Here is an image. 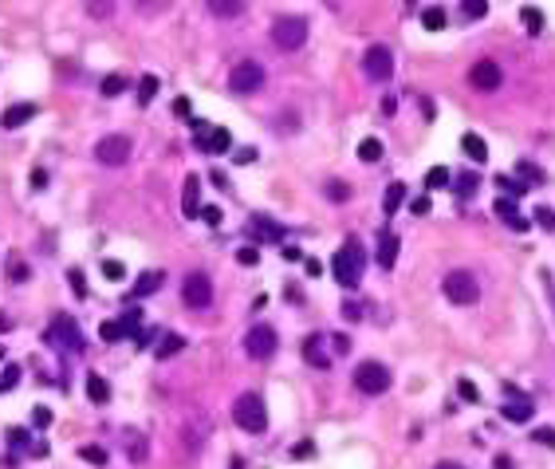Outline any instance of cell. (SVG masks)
<instances>
[{
	"instance_id": "cell-13",
	"label": "cell",
	"mask_w": 555,
	"mask_h": 469,
	"mask_svg": "<svg viewBox=\"0 0 555 469\" xmlns=\"http://www.w3.org/2000/svg\"><path fill=\"white\" fill-rule=\"evenodd\" d=\"M469 83H472V91H496L500 87V67H496L493 60H477L472 63V72H469Z\"/></svg>"
},
{
	"instance_id": "cell-21",
	"label": "cell",
	"mask_w": 555,
	"mask_h": 469,
	"mask_svg": "<svg viewBox=\"0 0 555 469\" xmlns=\"http://www.w3.org/2000/svg\"><path fill=\"white\" fill-rule=\"evenodd\" d=\"M461 146H465V154L472 158V162H488V146H484V138L481 134H465V138H461Z\"/></svg>"
},
{
	"instance_id": "cell-11",
	"label": "cell",
	"mask_w": 555,
	"mask_h": 469,
	"mask_svg": "<svg viewBox=\"0 0 555 469\" xmlns=\"http://www.w3.org/2000/svg\"><path fill=\"white\" fill-rule=\"evenodd\" d=\"M244 351L253 355V359H268L272 351H276V331L268 324H256L248 336H244Z\"/></svg>"
},
{
	"instance_id": "cell-7",
	"label": "cell",
	"mask_w": 555,
	"mask_h": 469,
	"mask_svg": "<svg viewBox=\"0 0 555 469\" xmlns=\"http://www.w3.org/2000/svg\"><path fill=\"white\" fill-rule=\"evenodd\" d=\"M229 87L237 91V95H256L260 87H264V67L256 60H241L237 67H232L229 75Z\"/></svg>"
},
{
	"instance_id": "cell-6",
	"label": "cell",
	"mask_w": 555,
	"mask_h": 469,
	"mask_svg": "<svg viewBox=\"0 0 555 469\" xmlns=\"http://www.w3.org/2000/svg\"><path fill=\"white\" fill-rule=\"evenodd\" d=\"M130 154H134V142L126 134H107V138H99V146H95V158L103 166H126Z\"/></svg>"
},
{
	"instance_id": "cell-34",
	"label": "cell",
	"mask_w": 555,
	"mask_h": 469,
	"mask_svg": "<svg viewBox=\"0 0 555 469\" xmlns=\"http://www.w3.org/2000/svg\"><path fill=\"white\" fill-rule=\"evenodd\" d=\"M449 186V170L445 166H434L429 174H425V190H445Z\"/></svg>"
},
{
	"instance_id": "cell-54",
	"label": "cell",
	"mask_w": 555,
	"mask_h": 469,
	"mask_svg": "<svg viewBox=\"0 0 555 469\" xmlns=\"http://www.w3.org/2000/svg\"><path fill=\"white\" fill-rule=\"evenodd\" d=\"M237 162H241V166H248V162H256V150H253V146H244V150H237Z\"/></svg>"
},
{
	"instance_id": "cell-36",
	"label": "cell",
	"mask_w": 555,
	"mask_h": 469,
	"mask_svg": "<svg viewBox=\"0 0 555 469\" xmlns=\"http://www.w3.org/2000/svg\"><path fill=\"white\" fill-rule=\"evenodd\" d=\"M8 280H12V284H24V280H28V265L20 261V256L8 261Z\"/></svg>"
},
{
	"instance_id": "cell-47",
	"label": "cell",
	"mask_w": 555,
	"mask_h": 469,
	"mask_svg": "<svg viewBox=\"0 0 555 469\" xmlns=\"http://www.w3.org/2000/svg\"><path fill=\"white\" fill-rule=\"evenodd\" d=\"M410 213H413V217H425V213H429V193L413 197V201H410Z\"/></svg>"
},
{
	"instance_id": "cell-3",
	"label": "cell",
	"mask_w": 555,
	"mask_h": 469,
	"mask_svg": "<svg viewBox=\"0 0 555 469\" xmlns=\"http://www.w3.org/2000/svg\"><path fill=\"white\" fill-rule=\"evenodd\" d=\"M44 343H51V347L79 355V351H83V331H79V324H75L71 315H60V320H56V324L44 331Z\"/></svg>"
},
{
	"instance_id": "cell-1",
	"label": "cell",
	"mask_w": 555,
	"mask_h": 469,
	"mask_svg": "<svg viewBox=\"0 0 555 469\" xmlns=\"http://www.w3.org/2000/svg\"><path fill=\"white\" fill-rule=\"evenodd\" d=\"M232 422L241 426V430H248V434H260V430H268V406H264V398L260 395H241L237 402H232Z\"/></svg>"
},
{
	"instance_id": "cell-17",
	"label": "cell",
	"mask_w": 555,
	"mask_h": 469,
	"mask_svg": "<svg viewBox=\"0 0 555 469\" xmlns=\"http://www.w3.org/2000/svg\"><path fill=\"white\" fill-rule=\"evenodd\" d=\"M394 261H398V237H394L390 229H382V233H378V265L390 272V268H394Z\"/></svg>"
},
{
	"instance_id": "cell-49",
	"label": "cell",
	"mask_w": 555,
	"mask_h": 469,
	"mask_svg": "<svg viewBox=\"0 0 555 469\" xmlns=\"http://www.w3.org/2000/svg\"><path fill=\"white\" fill-rule=\"evenodd\" d=\"M457 390H461V398H469V402H477V398H481V395H477V386H472L469 379H461V383H457Z\"/></svg>"
},
{
	"instance_id": "cell-18",
	"label": "cell",
	"mask_w": 555,
	"mask_h": 469,
	"mask_svg": "<svg viewBox=\"0 0 555 469\" xmlns=\"http://www.w3.org/2000/svg\"><path fill=\"white\" fill-rule=\"evenodd\" d=\"M323 343H327L323 336H311L303 343V359L311 363V367H331V351H327Z\"/></svg>"
},
{
	"instance_id": "cell-24",
	"label": "cell",
	"mask_w": 555,
	"mask_h": 469,
	"mask_svg": "<svg viewBox=\"0 0 555 469\" xmlns=\"http://www.w3.org/2000/svg\"><path fill=\"white\" fill-rule=\"evenodd\" d=\"M520 20H524V28H528V36H540L543 32V13L536 8V4H524V8H520Z\"/></svg>"
},
{
	"instance_id": "cell-51",
	"label": "cell",
	"mask_w": 555,
	"mask_h": 469,
	"mask_svg": "<svg viewBox=\"0 0 555 469\" xmlns=\"http://www.w3.org/2000/svg\"><path fill=\"white\" fill-rule=\"evenodd\" d=\"M201 217H205V221H209L213 229L221 225V209H217V205H205V209H201Z\"/></svg>"
},
{
	"instance_id": "cell-16",
	"label": "cell",
	"mask_w": 555,
	"mask_h": 469,
	"mask_svg": "<svg viewBox=\"0 0 555 469\" xmlns=\"http://www.w3.org/2000/svg\"><path fill=\"white\" fill-rule=\"evenodd\" d=\"M28 119H36V103H12V107L0 115V126H4V131H16V126H24Z\"/></svg>"
},
{
	"instance_id": "cell-29",
	"label": "cell",
	"mask_w": 555,
	"mask_h": 469,
	"mask_svg": "<svg viewBox=\"0 0 555 469\" xmlns=\"http://www.w3.org/2000/svg\"><path fill=\"white\" fill-rule=\"evenodd\" d=\"M453 190L461 193V197H477V190H481V178L477 174H457V186Z\"/></svg>"
},
{
	"instance_id": "cell-55",
	"label": "cell",
	"mask_w": 555,
	"mask_h": 469,
	"mask_svg": "<svg viewBox=\"0 0 555 469\" xmlns=\"http://www.w3.org/2000/svg\"><path fill=\"white\" fill-rule=\"evenodd\" d=\"M8 442H12V445H24V442H28V430H8Z\"/></svg>"
},
{
	"instance_id": "cell-23",
	"label": "cell",
	"mask_w": 555,
	"mask_h": 469,
	"mask_svg": "<svg viewBox=\"0 0 555 469\" xmlns=\"http://www.w3.org/2000/svg\"><path fill=\"white\" fill-rule=\"evenodd\" d=\"M87 398L91 402H110V386L103 375H87Z\"/></svg>"
},
{
	"instance_id": "cell-59",
	"label": "cell",
	"mask_w": 555,
	"mask_h": 469,
	"mask_svg": "<svg viewBox=\"0 0 555 469\" xmlns=\"http://www.w3.org/2000/svg\"><path fill=\"white\" fill-rule=\"evenodd\" d=\"M547 296H552V304H555V284H552V277H547Z\"/></svg>"
},
{
	"instance_id": "cell-38",
	"label": "cell",
	"mask_w": 555,
	"mask_h": 469,
	"mask_svg": "<svg viewBox=\"0 0 555 469\" xmlns=\"http://www.w3.org/2000/svg\"><path fill=\"white\" fill-rule=\"evenodd\" d=\"M461 13L469 16V20H481V16L488 13V4H484V0H465V4H461Z\"/></svg>"
},
{
	"instance_id": "cell-5",
	"label": "cell",
	"mask_w": 555,
	"mask_h": 469,
	"mask_svg": "<svg viewBox=\"0 0 555 469\" xmlns=\"http://www.w3.org/2000/svg\"><path fill=\"white\" fill-rule=\"evenodd\" d=\"M362 75L375 79V83H386L390 75H394V51H390L386 44L366 48V56H362Z\"/></svg>"
},
{
	"instance_id": "cell-32",
	"label": "cell",
	"mask_w": 555,
	"mask_h": 469,
	"mask_svg": "<svg viewBox=\"0 0 555 469\" xmlns=\"http://www.w3.org/2000/svg\"><path fill=\"white\" fill-rule=\"evenodd\" d=\"M154 95H157V75H142V83H138V103H154Z\"/></svg>"
},
{
	"instance_id": "cell-27",
	"label": "cell",
	"mask_w": 555,
	"mask_h": 469,
	"mask_svg": "<svg viewBox=\"0 0 555 469\" xmlns=\"http://www.w3.org/2000/svg\"><path fill=\"white\" fill-rule=\"evenodd\" d=\"M516 178L528 181V190H531V186H543V181H547V174H543L540 166H531V162H516Z\"/></svg>"
},
{
	"instance_id": "cell-57",
	"label": "cell",
	"mask_w": 555,
	"mask_h": 469,
	"mask_svg": "<svg viewBox=\"0 0 555 469\" xmlns=\"http://www.w3.org/2000/svg\"><path fill=\"white\" fill-rule=\"evenodd\" d=\"M496 469H512V457H508V454H496Z\"/></svg>"
},
{
	"instance_id": "cell-45",
	"label": "cell",
	"mask_w": 555,
	"mask_h": 469,
	"mask_svg": "<svg viewBox=\"0 0 555 469\" xmlns=\"http://www.w3.org/2000/svg\"><path fill=\"white\" fill-rule=\"evenodd\" d=\"M237 261H241L244 268H253V265H260V253H256L253 245H244V249H237Z\"/></svg>"
},
{
	"instance_id": "cell-46",
	"label": "cell",
	"mask_w": 555,
	"mask_h": 469,
	"mask_svg": "<svg viewBox=\"0 0 555 469\" xmlns=\"http://www.w3.org/2000/svg\"><path fill=\"white\" fill-rule=\"evenodd\" d=\"M327 197H335V201H347L350 190L343 186V181H327Z\"/></svg>"
},
{
	"instance_id": "cell-10",
	"label": "cell",
	"mask_w": 555,
	"mask_h": 469,
	"mask_svg": "<svg viewBox=\"0 0 555 469\" xmlns=\"http://www.w3.org/2000/svg\"><path fill=\"white\" fill-rule=\"evenodd\" d=\"M272 40H276V48H284V51H300L303 44H307V24L296 20V16H284V20L272 24Z\"/></svg>"
},
{
	"instance_id": "cell-37",
	"label": "cell",
	"mask_w": 555,
	"mask_h": 469,
	"mask_svg": "<svg viewBox=\"0 0 555 469\" xmlns=\"http://www.w3.org/2000/svg\"><path fill=\"white\" fill-rule=\"evenodd\" d=\"M122 87H126V79H122V75H107V79H103V95L114 99V95H122Z\"/></svg>"
},
{
	"instance_id": "cell-40",
	"label": "cell",
	"mask_w": 555,
	"mask_h": 469,
	"mask_svg": "<svg viewBox=\"0 0 555 469\" xmlns=\"http://www.w3.org/2000/svg\"><path fill=\"white\" fill-rule=\"evenodd\" d=\"M67 280H71V292H75V296H79V300H87V277H83V272H79V268H71V272H67Z\"/></svg>"
},
{
	"instance_id": "cell-56",
	"label": "cell",
	"mask_w": 555,
	"mask_h": 469,
	"mask_svg": "<svg viewBox=\"0 0 555 469\" xmlns=\"http://www.w3.org/2000/svg\"><path fill=\"white\" fill-rule=\"evenodd\" d=\"M213 181H217V190H229V178H225L221 170H213Z\"/></svg>"
},
{
	"instance_id": "cell-14",
	"label": "cell",
	"mask_w": 555,
	"mask_h": 469,
	"mask_svg": "<svg viewBox=\"0 0 555 469\" xmlns=\"http://www.w3.org/2000/svg\"><path fill=\"white\" fill-rule=\"evenodd\" d=\"M181 213L185 217H201V178H197V174L185 178V190H181Z\"/></svg>"
},
{
	"instance_id": "cell-41",
	"label": "cell",
	"mask_w": 555,
	"mask_h": 469,
	"mask_svg": "<svg viewBox=\"0 0 555 469\" xmlns=\"http://www.w3.org/2000/svg\"><path fill=\"white\" fill-rule=\"evenodd\" d=\"M79 457H83V461H91V466H107V454H103L99 445H83V450H79Z\"/></svg>"
},
{
	"instance_id": "cell-2",
	"label": "cell",
	"mask_w": 555,
	"mask_h": 469,
	"mask_svg": "<svg viewBox=\"0 0 555 469\" xmlns=\"http://www.w3.org/2000/svg\"><path fill=\"white\" fill-rule=\"evenodd\" d=\"M331 272H335V280L343 288H359V280H362V249L359 245L355 241L343 245V249L331 256Z\"/></svg>"
},
{
	"instance_id": "cell-15",
	"label": "cell",
	"mask_w": 555,
	"mask_h": 469,
	"mask_svg": "<svg viewBox=\"0 0 555 469\" xmlns=\"http://www.w3.org/2000/svg\"><path fill=\"white\" fill-rule=\"evenodd\" d=\"M496 217H500L508 229H516V233H528V225H531L528 217L520 213V205L508 201V197H500V201H496Z\"/></svg>"
},
{
	"instance_id": "cell-50",
	"label": "cell",
	"mask_w": 555,
	"mask_h": 469,
	"mask_svg": "<svg viewBox=\"0 0 555 469\" xmlns=\"http://www.w3.org/2000/svg\"><path fill=\"white\" fill-rule=\"evenodd\" d=\"M32 422H36V426H51V410L48 406H36V410H32Z\"/></svg>"
},
{
	"instance_id": "cell-28",
	"label": "cell",
	"mask_w": 555,
	"mask_h": 469,
	"mask_svg": "<svg viewBox=\"0 0 555 469\" xmlns=\"http://www.w3.org/2000/svg\"><path fill=\"white\" fill-rule=\"evenodd\" d=\"M253 233H256V237H268V241L284 237V229H280L276 221H268V217H253Z\"/></svg>"
},
{
	"instance_id": "cell-52",
	"label": "cell",
	"mask_w": 555,
	"mask_h": 469,
	"mask_svg": "<svg viewBox=\"0 0 555 469\" xmlns=\"http://www.w3.org/2000/svg\"><path fill=\"white\" fill-rule=\"evenodd\" d=\"M331 343H335V355H347V351H350V339L347 336H331Z\"/></svg>"
},
{
	"instance_id": "cell-58",
	"label": "cell",
	"mask_w": 555,
	"mask_h": 469,
	"mask_svg": "<svg viewBox=\"0 0 555 469\" xmlns=\"http://www.w3.org/2000/svg\"><path fill=\"white\" fill-rule=\"evenodd\" d=\"M434 469H465V466H457V461H437Z\"/></svg>"
},
{
	"instance_id": "cell-33",
	"label": "cell",
	"mask_w": 555,
	"mask_h": 469,
	"mask_svg": "<svg viewBox=\"0 0 555 469\" xmlns=\"http://www.w3.org/2000/svg\"><path fill=\"white\" fill-rule=\"evenodd\" d=\"M209 13L221 16V20H237V16L244 13V4H241V0H237V4H217V0H213V4H209Z\"/></svg>"
},
{
	"instance_id": "cell-42",
	"label": "cell",
	"mask_w": 555,
	"mask_h": 469,
	"mask_svg": "<svg viewBox=\"0 0 555 469\" xmlns=\"http://www.w3.org/2000/svg\"><path fill=\"white\" fill-rule=\"evenodd\" d=\"M343 315H347L350 324H359L362 315H366V304H359V300H347V304H343Z\"/></svg>"
},
{
	"instance_id": "cell-44",
	"label": "cell",
	"mask_w": 555,
	"mask_h": 469,
	"mask_svg": "<svg viewBox=\"0 0 555 469\" xmlns=\"http://www.w3.org/2000/svg\"><path fill=\"white\" fill-rule=\"evenodd\" d=\"M531 217H536V225L540 229H555V209H547V205H540Z\"/></svg>"
},
{
	"instance_id": "cell-8",
	"label": "cell",
	"mask_w": 555,
	"mask_h": 469,
	"mask_svg": "<svg viewBox=\"0 0 555 469\" xmlns=\"http://www.w3.org/2000/svg\"><path fill=\"white\" fill-rule=\"evenodd\" d=\"M181 300L197 308V312H205L209 304H213V280L205 272H189V277L181 280Z\"/></svg>"
},
{
	"instance_id": "cell-39",
	"label": "cell",
	"mask_w": 555,
	"mask_h": 469,
	"mask_svg": "<svg viewBox=\"0 0 555 469\" xmlns=\"http://www.w3.org/2000/svg\"><path fill=\"white\" fill-rule=\"evenodd\" d=\"M103 277H107V280H122V277H126V265L107 256V261H103Z\"/></svg>"
},
{
	"instance_id": "cell-9",
	"label": "cell",
	"mask_w": 555,
	"mask_h": 469,
	"mask_svg": "<svg viewBox=\"0 0 555 469\" xmlns=\"http://www.w3.org/2000/svg\"><path fill=\"white\" fill-rule=\"evenodd\" d=\"M390 383H394V379H390V371L382 367V363H375V359L362 363L359 371H355V386H359L362 395H386Z\"/></svg>"
},
{
	"instance_id": "cell-31",
	"label": "cell",
	"mask_w": 555,
	"mask_h": 469,
	"mask_svg": "<svg viewBox=\"0 0 555 469\" xmlns=\"http://www.w3.org/2000/svg\"><path fill=\"white\" fill-rule=\"evenodd\" d=\"M359 158H362V162H378V158H382V142H378V138H362V142H359Z\"/></svg>"
},
{
	"instance_id": "cell-25",
	"label": "cell",
	"mask_w": 555,
	"mask_h": 469,
	"mask_svg": "<svg viewBox=\"0 0 555 469\" xmlns=\"http://www.w3.org/2000/svg\"><path fill=\"white\" fill-rule=\"evenodd\" d=\"M181 347H185V339H181L178 331H166V336H162V343L154 347V355H157V359H169V355H178Z\"/></svg>"
},
{
	"instance_id": "cell-4",
	"label": "cell",
	"mask_w": 555,
	"mask_h": 469,
	"mask_svg": "<svg viewBox=\"0 0 555 469\" xmlns=\"http://www.w3.org/2000/svg\"><path fill=\"white\" fill-rule=\"evenodd\" d=\"M441 292H445L453 304H461V308H469V304L481 300V284H477L472 272H449V277L441 280Z\"/></svg>"
},
{
	"instance_id": "cell-26",
	"label": "cell",
	"mask_w": 555,
	"mask_h": 469,
	"mask_svg": "<svg viewBox=\"0 0 555 469\" xmlns=\"http://www.w3.org/2000/svg\"><path fill=\"white\" fill-rule=\"evenodd\" d=\"M162 280H166L162 272H146V277L130 288V300H138V296H150V292H157V288H162Z\"/></svg>"
},
{
	"instance_id": "cell-53",
	"label": "cell",
	"mask_w": 555,
	"mask_h": 469,
	"mask_svg": "<svg viewBox=\"0 0 555 469\" xmlns=\"http://www.w3.org/2000/svg\"><path fill=\"white\" fill-rule=\"evenodd\" d=\"M44 186H48V174H44V170H32V190H44Z\"/></svg>"
},
{
	"instance_id": "cell-30",
	"label": "cell",
	"mask_w": 555,
	"mask_h": 469,
	"mask_svg": "<svg viewBox=\"0 0 555 469\" xmlns=\"http://www.w3.org/2000/svg\"><path fill=\"white\" fill-rule=\"evenodd\" d=\"M496 186L504 190V197H508V201H512V197H524V193H528V186H524V181H516V178H504V174L496 178Z\"/></svg>"
},
{
	"instance_id": "cell-12",
	"label": "cell",
	"mask_w": 555,
	"mask_h": 469,
	"mask_svg": "<svg viewBox=\"0 0 555 469\" xmlns=\"http://www.w3.org/2000/svg\"><path fill=\"white\" fill-rule=\"evenodd\" d=\"M504 395H508V402L500 406V414H504L508 422H531V414H536L531 398L528 395H516V386H512V383H504Z\"/></svg>"
},
{
	"instance_id": "cell-48",
	"label": "cell",
	"mask_w": 555,
	"mask_h": 469,
	"mask_svg": "<svg viewBox=\"0 0 555 469\" xmlns=\"http://www.w3.org/2000/svg\"><path fill=\"white\" fill-rule=\"evenodd\" d=\"M531 438H536L540 445H552V450H555V430H552V426H540V430L531 434Z\"/></svg>"
},
{
	"instance_id": "cell-43",
	"label": "cell",
	"mask_w": 555,
	"mask_h": 469,
	"mask_svg": "<svg viewBox=\"0 0 555 469\" xmlns=\"http://www.w3.org/2000/svg\"><path fill=\"white\" fill-rule=\"evenodd\" d=\"M12 386H20V367H8V371H4V379H0V395H8Z\"/></svg>"
},
{
	"instance_id": "cell-20",
	"label": "cell",
	"mask_w": 555,
	"mask_h": 469,
	"mask_svg": "<svg viewBox=\"0 0 555 469\" xmlns=\"http://www.w3.org/2000/svg\"><path fill=\"white\" fill-rule=\"evenodd\" d=\"M406 201V186H402V181H390L386 186V193H382V209H386L390 217L398 213V205Z\"/></svg>"
},
{
	"instance_id": "cell-35",
	"label": "cell",
	"mask_w": 555,
	"mask_h": 469,
	"mask_svg": "<svg viewBox=\"0 0 555 469\" xmlns=\"http://www.w3.org/2000/svg\"><path fill=\"white\" fill-rule=\"evenodd\" d=\"M99 336L107 339V343H119V339L126 336V327H122V320H107V324L99 327Z\"/></svg>"
},
{
	"instance_id": "cell-19",
	"label": "cell",
	"mask_w": 555,
	"mask_h": 469,
	"mask_svg": "<svg viewBox=\"0 0 555 469\" xmlns=\"http://www.w3.org/2000/svg\"><path fill=\"white\" fill-rule=\"evenodd\" d=\"M201 146H205V154H229L232 134L225 131V126H213V131H209V138H205Z\"/></svg>"
},
{
	"instance_id": "cell-22",
	"label": "cell",
	"mask_w": 555,
	"mask_h": 469,
	"mask_svg": "<svg viewBox=\"0 0 555 469\" xmlns=\"http://www.w3.org/2000/svg\"><path fill=\"white\" fill-rule=\"evenodd\" d=\"M445 8H441V4H429V8H422V28L425 32H441V28H445Z\"/></svg>"
}]
</instances>
